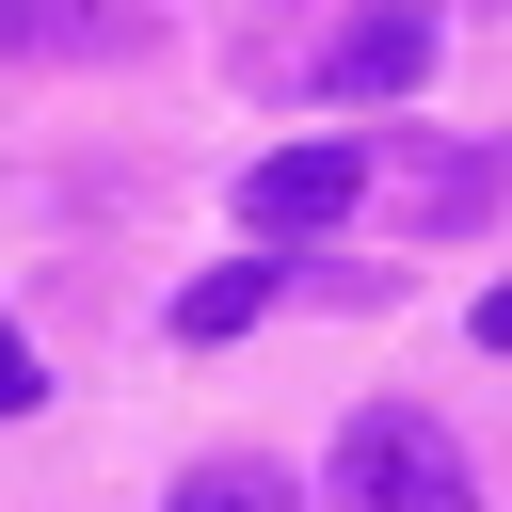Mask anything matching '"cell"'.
Instances as JSON below:
<instances>
[{
	"label": "cell",
	"instance_id": "277c9868",
	"mask_svg": "<svg viewBox=\"0 0 512 512\" xmlns=\"http://www.w3.org/2000/svg\"><path fill=\"white\" fill-rule=\"evenodd\" d=\"M160 32L128 0H0V64H144Z\"/></svg>",
	"mask_w": 512,
	"mask_h": 512
},
{
	"label": "cell",
	"instance_id": "9c48e42d",
	"mask_svg": "<svg viewBox=\"0 0 512 512\" xmlns=\"http://www.w3.org/2000/svg\"><path fill=\"white\" fill-rule=\"evenodd\" d=\"M480 352H512V288H480Z\"/></svg>",
	"mask_w": 512,
	"mask_h": 512
},
{
	"label": "cell",
	"instance_id": "6da1fadb",
	"mask_svg": "<svg viewBox=\"0 0 512 512\" xmlns=\"http://www.w3.org/2000/svg\"><path fill=\"white\" fill-rule=\"evenodd\" d=\"M336 512H480V480H464L448 416H416V400H352V416H336Z\"/></svg>",
	"mask_w": 512,
	"mask_h": 512
},
{
	"label": "cell",
	"instance_id": "52a82bcc",
	"mask_svg": "<svg viewBox=\"0 0 512 512\" xmlns=\"http://www.w3.org/2000/svg\"><path fill=\"white\" fill-rule=\"evenodd\" d=\"M480 208H496V160H432L416 176V224H480Z\"/></svg>",
	"mask_w": 512,
	"mask_h": 512
},
{
	"label": "cell",
	"instance_id": "7a4b0ae2",
	"mask_svg": "<svg viewBox=\"0 0 512 512\" xmlns=\"http://www.w3.org/2000/svg\"><path fill=\"white\" fill-rule=\"evenodd\" d=\"M352 192H368V144H336V128H320V144H272V160L240 176V224H256V240H336V224H352Z\"/></svg>",
	"mask_w": 512,
	"mask_h": 512
},
{
	"label": "cell",
	"instance_id": "5b68a950",
	"mask_svg": "<svg viewBox=\"0 0 512 512\" xmlns=\"http://www.w3.org/2000/svg\"><path fill=\"white\" fill-rule=\"evenodd\" d=\"M160 512H304V480H288V464H256V448H224V464H192Z\"/></svg>",
	"mask_w": 512,
	"mask_h": 512
},
{
	"label": "cell",
	"instance_id": "3957f363",
	"mask_svg": "<svg viewBox=\"0 0 512 512\" xmlns=\"http://www.w3.org/2000/svg\"><path fill=\"white\" fill-rule=\"evenodd\" d=\"M432 80V0H368L320 32V96H416Z\"/></svg>",
	"mask_w": 512,
	"mask_h": 512
},
{
	"label": "cell",
	"instance_id": "ba28073f",
	"mask_svg": "<svg viewBox=\"0 0 512 512\" xmlns=\"http://www.w3.org/2000/svg\"><path fill=\"white\" fill-rule=\"evenodd\" d=\"M32 400H48V368H32V336L0 320V416H32Z\"/></svg>",
	"mask_w": 512,
	"mask_h": 512
},
{
	"label": "cell",
	"instance_id": "8992f818",
	"mask_svg": "<svg viewBox=\"0 0 512 512\" xmlns=\"http://www.w3.org/2000/svg\"><path fill=\"white\" fill-rule=\"evenodd\" d=\"M256 304H272V256H240V272H208V288H176V352H192V336H240Z\"/></svg>",
	"mask_w": 512,
	"mask_h": 512
}]
</instances>
